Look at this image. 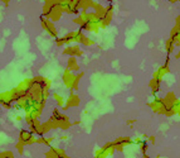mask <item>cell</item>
Instances as JSON below:
<instances>
[{"label": "cell", "instance_id": "6da1fadb", "mask_svg": "<svg viewBox=\"0 0 180 158\" xmlns=\"http://www.w3.org/2000/svg\"><path fill=\"white\" fill-rule=\"evenodd\" d=\"M77 36H78V32H71V33L66 34L64 37H57L56 43H57L58 47H62L64 44H69V43H72V42L77 40Z\"/></svg>", "mask_w": 180, "mask_h": 158}, {"label": "cell", "instance_id": "7a4b0ae2", "mask_svg": "<svg viewBox=\"0 0 180 158\" xmlns=\"http://www.w3.org/2000/svg\"><path fill=\"white\" fill-rule=\"evenodd\" d=\"M19 143L23 144V145L33 144V143H35V138L28 129H23V130H20V133H19Z\"/></svg>", "mask_w": 180, "mask_h": 158}, {"label": "cell", "instance_id": "3957f363", "mask_svg": "<svg viewBox=\"0 0 180 158\" xmlns=\"http://www.w3.org/2000/svg\"><path fill=\"white\" fill-rule=\"evenodd\" d=\"M40 23H42V27H43V29L48 32V34H49L50 37H53L54 39L58 37L57 29H56L54 24H53L52 22H49V20H48V19H46L44 17H40Z\"/></svg>", "mask_w": 180, "mask_h": 158}, {"label": "cell", "instance_id": "277c9868", "mask_svg": "<svg viewBox=\"0 0 180 158\" xmlns=\"http://www.w3.org/2000/svg\"><path fill=\"white\" fill-rule=\"evenodd\" d=\"M132 143V139L130 138V137H120V138H117L115 142H112V145H113V148L115 151H123V148L126 145H129Z\"/></svg>", "mask_w": 180, "mask_h": 158}, {"label": "cell", "instance_id": "5b68a950", "mask_svg": "<svg viewBox=\"0 0 180 158\" xmlns=\"http://www.w3.org/2000/svg\"><path fill=\"white\" fill-rule=\"evenodd\" d=\"M76 42H78L79 44H83L84 47L92 46V44H93V42H92L88 37L84 36V33H83L82 30H78V36H77V40H76Z\"/></svg>", "mask_w": 180, "mask_h": 158}, {"label": "cell", "instance_id": "8992f818", "mask_svg": "<svg viewBox=\"0 0 180 158\" xmlns=\"http://www.w3.org/2000/svg\"><path fill=\"white\" fill-rule=\"evenodd\" d=\"M63 53L68 55L69 57H76V56H81L82 55V51L79 49L78 46H73V47H67Z\"/></svg>", "mask_w": 180, "mask_h": 158}, {"label": "cell", "instance_id": "52a82bcc", "mask_svg": "<svg viewBox=\"0 0 180 158\" xmlns=\"http://www.w3.org/2000/svg\"><path fill=\"white\" fill-rule=\"evenodd\" d=\"M78 104H79L78 96H77V95H75V94H71V96L68 98V101L64 105V109H69V108H73V106H78Z\"/></svg>", "mask_w": 180, "mask_h": 158}, {"label": "cell", "instance_id": "ba28073f", "mask_svg": "<svg viewBox=\"0 0 180 158\" xmlns=\"http://www.w3.org/2000/svg\"><path fill=\"white\" fill-rule=\"evenodd\" d=\"M67 71H69L71 73H75V72H77L78 70H79V67H78V63H77V61H76V57H69V60H68V62H67Z\"/></svg>", "mask_w": 180, "mask_h": 158}, {"label": "cell", "instance_id": "9c48e42d", "mask_svg": "<svg viewBox=\"0 0 180 158\" xmlns=\"http://www.w3.org/2000/svg\"><path fill=\"white\" fill-rule=\"evenodd\" d=\"M160 83H161V80L156 79V77H152V80L150 81V87H151V91L154 95L157 94L159 90H160Z\"/></svg>", "mask_w": 180, "mask_h": 158}, {"label": "cell", "instance_id": "30bf717a", "mask_svg": "<svg viewBox=\"0 0 180 158\" xmlns=\"http://www.w3.org/2000/svg\"><path fill=\"white\" fill-rule=\"evenodd\" d=\"M164 100H165V101H166L167 104H176V102H179L174 92H167V94L165 95Z\"/></svg>", "mask_w": 180, "mask_h": 158}, {"label": "cell", "instance_id": "8fae6325", "mask_svg": "<svg viewBox=\"0 0 180 158\" xmlns=\"http://www.w3.org/2000/svg\"><path fill=\"white\" fill-rule=\"evenodd\" d=\"M175 46H176V44H175V42H174V40H171L170 38H169V39H167V42H166V49H167L169 53H171V52L175 49ZM176 47H178V46H176Z\"/></svg>", "mask_w": 180, "mask_h": 158}, {"label": "cell", "instance_id": "7c38bea8", "mask_svg": "<svg viewBox=\"0 0 180 158\" xmlns=\"http://www.w3.org/2000/svg\"><path fill=\"white\" fill-rule=\"evenodd\" d=\"M140 149H141V152H142V154L144 153H146V151H147V147H149V144H147V142L146 141H140Z\"/></svg>", "mask_w": 180, "mask_h": 158}, {"label": "cell", "instance_id": "4fadbf2b", "mask_svg": "<svg viewBox=\"0 0 180 158\" xmlns=\"http://www.w3.org/2000/svg\"><path fill=\"white\" fill-rule=\"evenodd\" d=\"M0 158H14V156H13V153L12 152H2L0 153Z\"/></svg>", "mask_w": 180, "mask_h": 158}, {"label": "cell", "instance_id": "5bb4252c", "mask_svg": "<svg viewBox=\"0 0 180 158\" xmlns=\"http://www.w3.org/2000/svg\"><path fill=\"white\" fill-rule=\"evenodd\" d=\"M53 96H54V99L57 100L58 105H63V99H62V96H59L58 94H53Z\"/></svg>", "mask_w": 180, "mask_h": 158}, {"label": "cell", "instance_id": "9a60e30c", "mask_svg": "<svg viewBox=\"0 0 180 158\" xmlns=\"http://www.w3.org/2000/svg\"><path fill=\"white\" fill-rule=\"evenodd\" d=\"M23 148H24V145H23V144H20V143L17 144V149H18L19 154H22V153H23Z\"/></svg>", "mask_w": 180, "mask_h": 158}, {"label": "cell", "instance_id": "2e32d148", "mask_svg": "<svg viewBox=\"0 0 180 158\" xmlns=\"http://www.w3.org/2000/svg\"><path fill=\"white\" fill-rule=\"evenodd\" d=\"M149 141H150L151 143H154V142H155V137H154V135H151V137H149Z\"/></svg>", "mask_w": 180, "mask_h": 158}, {"label": "cell", "instance_id": "e0dca14e", "mask_svg": "<svg viewBox=\"0 0 180 158\" xmlns=\"http://www.w3.org/2000/svg\"><path fill=\"white\" fill-rule=\"evenodd\" d=\"M134 123H135V120H129V121H127L129 125H131V124H134Z\"/></svg>", "mask_w": 180, "mask_h": 158}, {"label": "cell", "instance_id": "ac0fdd59", "mask_svg": "<svg viewBox=\"0 0 180 158\" xmlns=\"http://www.w3.org/2000/svg\"><path fill=\"white\" fill-rule=\"evenodd\" d=\"M94 158H98V157H94Z\"/></svg>", "mask_w": 180, "mask_h": 158}]
</instances>
